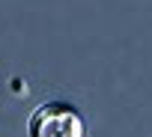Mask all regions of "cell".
<instances>
[{"label":"cell","mask_w":152,"mask_h":137,"mask_svg":"<svg viewBox=\"0 0 152 137\" xmlns=\"http://www.w3.org/2000/svg\"><path fill=\"white\" fill-rule=\"evenodd\" d=\"M27 137H87V119L75 104L51 98L30 113Z\"/></svg>","instance_id":"obj_1"}]
</instances>
